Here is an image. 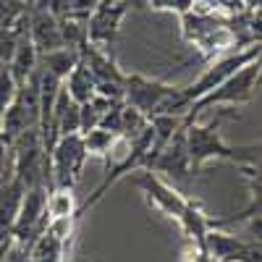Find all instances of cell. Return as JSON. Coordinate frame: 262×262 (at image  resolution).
Segmentation results:
<instances>
[{"label":"cell","instance_id":"5b68a950","mask_svg":"<svg viewBox=\"0 0 262 262\" xmlns=\"http://www.w3.org/2000/svg\"><path fill=\"white\" fill-rule=\"evenodd\" d=\"M86 149L81 142V134H66L58 137L55 144L50 147V173H53V186H69L74 189V184L81 179L84 173V163H86Z\"/></svg>","mask_w":262,"mask_h":262},{"label":"cell","instance_id":"ba28073f","mask_svg":"<svg viewBox=\"0 0 262 262\" xmlns=\"http://www.w3.org/2000/svg\"><path fill=\"white\" fill-rule=\"evenodd\" d=\"M200 249L217 262H231V259L259 262V242H244V238L226 233V231H217V228H210L205 233Z\"/></svg>","mask_w":262,"mask_h":262},{"label":"cell","instance_id":"ac0fdd59","mask_svg":"<svg viewBox=\"0 0 262 262\" xmlns=\"http://www.w3.org/2000/svg\"><path fill=\"white\" fill-rule=\"evenodd\" d=\"M147 3L155 8V11H170V13H189L194 8V0H147Z\"/></svg>","mask_w":262,"mask_h":262},{"label":"cell","instance_id":"cb8c5ba5","mask_svg":"<svg viewBox=\"0 0 262 262\" xmlns=\"http://www.w3.org/2000/svg\"><path fill=\"white\" fill-rule=\"evenodd\" d=\"M231 262H242V259H231Z\"/></svg>","mask_w":262,"mask_h":262},{"label":"cell","instance_id":"2e32d148","mask_svg":"<svg viewBox=\"0 0 262 262\" xmlns=\"http://www.w3.org/2000/svg\"><path fill=\"white\" fill-rule=\"evenodd\" d=\"M144 126H147V116H142L139 111H134L131 105H121V134L137 137Z\"/></svg>","mask_w":262,"mask_h":262},{"label":"cell","instance_id":"d6986e66","mask_svg":"<svg viewBox=\"0 0 262 262\" xmlns=\"http://www.w3.org/2000/svg\"><path fill=\"white\" fill-rule=\"evenodd\" d=\"M191 262H217V259H212L210 254H205L200 247H196V249H194V259H191Z\"/></svg>","mask_w":262,"mask_h":262},{"label":"cell","instance_id":"8fae6325","mask_svg":"<svg viewBox=\"0 0 262 262\" xmlns=\"http://www.w3.org/2000/svg\"><path fill=\"white\" fill-rule=\"evenodd\" d=\"M6 69L11 71V76L16 79L18 86L24 84L27 79L34 76V71L39 69V53L32 45L29 34H24V37L18 39V48H16V53H13V58H11V63L6 66Z\"/></svg>","mask_w":262,"mask_h":262},{"label":"cell","instance_id":"9c48e42d","mask_svg":"<svg viewBox=\"0 0 262 262\" xmlns=\"http://www.w3.org/2000/svg\"><path fill=\"white\" fill-rule=\"evenodd\" d=\"M147 170L152 173H165L173 179H186L191 173V163H189V149H186V137H184V126L173 134V139L160 147L155 155L149 158Z\"/></svg>","mask_w":262,"mask_h":262},{"label":"cell","instance_id":"44dd1931","mask_svg":"<svg viewBox=\"0 0 262 262\" xmlns=\"http://www.w3.org/2000/svg\"><path fill=\"white\" fill-rule=\"evenodd\" d=\"M242 3H244L252 13H254V11H259V0H242Z\"/></svg>","mask_w":262,"mask_h":262},{"label":"cell","instance_id":"3957f363","mask_svg":"<svg viewBox=\"0 0 262 262\" xmlns=\"http://www.w3.org/2000/svg\"><path fill=\"white\" fill-rule=\"evenodd\" d=\"M259 74H262V66L259 60L247 63L244 69H238L233 76H228L223 84H217L212 92L202 95L200 100H194L186 113H184V126L194 123L205 111H212V107H226V105H247L254 92H257V84H259Z\"/></svg>","mask_w":262,"mask_h":262},{"label":"cell","instance_id":"7c38bea8","mask_svg":"<svg viewBox=\"0 0 262 262\" xmlns=\"http://www.w3.org/2000/svg\"><path fill=\"white\" fill-rule=\"evenodd\" d=\"M79 66V50L74 48H55L48 53H39V69L53 74L55 79H66Z\"/></svg>","mask_w":262,"mask_h":262},{"label":"cell","instance_id":"7402d4cb","mask_svg":"<svg viewBox=\"0 0 262 262\" xmlns=\"http://www.w3.org/2000/svg\"><path fill=\"white\" fill-rule=\"evenodd\" d=\"M0 131H3V107H0Z\"/></svg>","mask_w":262,"mask_h":262},{"label":"cell","instance_id":"9a60e30c","mask_svg":"<svg viewBox=\"0 0 262 262\" xmlns=\"http://www.w3.org/2000/svg\"><path fill=\"white\" fill-rule=\"evenodd\" d=\"M113 137H116V134H111V131H105V128H100V126H97V128H90V131H84V134H81V142H84L86 155L102 158L105 152H107V147H111Z\"/></svg>","mask_w":262,"mask_h":262},{"label":"cell","instance_id":"d4e9b609","mask_svg":"<svg viewBox=\"0 0 262 262\" xmlns=\"http://www.w3.org/2000/svg\"><path fill=\"white\" fill-rule=\"evenodd\" d=\"M97 3H100V0H97ZM111 3H113V0H111Z\"/></svg>","mask_w":262,"mask_h":262},{"label":"cell","instance_id":"5bb4252c","mask_svg":"<svg viewBox=\"0 0 262 262\" xmlns=\"http://www.w3.org/2000/svg\"><path fill=\"white\" fill-rule=\"evenodd\" d=\"M76 196H74V189L69 186H50L48 189V207H45V215L48 221L53 217H69V215H76Z\"/></svg>","mask_w":262,"mask_h":262},{"label":"cell","instance_id":"ffe728a7","mask_svg":"<svg viewBox=\"0 0 262 262\" xmlns=\"http://www.w3.org/2000/svg\"><path fill=\"white\" fill-rule=\"evenodd\" d=\"M6 149H8V139H6L3 134H0V160L6 158Z\"/></svg>","mask_w":262,"mask_h":262},{"label":"cell","instance_id":"52a82bcc","mask_svg":"<svg viewBox=\"0 0 262 262\" xmlns=\"http://www.w3.org/2000/svg\"><path fill=\"white\" fill-rule=\"evenodd\" d=\"M126 11H128L126 0H113V3L111 0H100L92 8V13L86 16V42H92L95 48L107 50L123 24Z\"/></svg>","mask_w":262,"mask_h":262},{"label":"cell","instance_id":"277c9868","mask_svg":"<svg viewBox=\"0 0 262 262\" xmlns=\"http://www.w3.org/2000/svg\"><path fill=\"white\" fill-rule=\"evenodd\" d=\"M259 53H262L259 42H254V45H249L247 50H236L233 55H226V58H221V60H212L207 69L200 74V79L191 81L189 86H181V100L186 102V107H189L194 100H200L202 95L212 92L217 84H223V81H226L228 76H233L238 69H244L247 63L259 60Z\"/></svg>","mask_w":262,"mask_h":262},{"label":"cell","instance_id":"e0dca14e","mask_svg":"<svg viewBox=\"0 0 262 262\" xmlns=\"http://www.w3.org/2000/svg\"><path fill=\"white\" fill-rule=\"evenodd\" d=\"M16 95H18V84L11 76V71L3 69V71H0V107L6 111V107L16 100Z\"/></svg>","mask_w":262,"mask_h":262},{"label":"cell","instance_id":"4fadbf2b","mask_svg":"<svg viewBox=\"0 0 262 262\" xmlns=\"http://www.w3.org/2000/svg\"><path fill=\"white\" fill-rule=\"evenodd\" d=\"M63 90L76 105H84V102H90L95 97V79H92L90 69H86L81 60H79L76 69L63 79Z\"/></svg>","mask_w":262,"mask_h":262},{"label":"cell","instance_id":"30bf717a","mask_svg":"<svg viewBox=\"0 0 262 262\" xmlns=\"http://www.w3.org/2000/svg\"><path fill=\"white\" fill-rule=\"evenodd\" d=\"M29 39L37 48V53H48L55 48H63L60 39V27H58V16L53 11H42L29 21Z\"/></svg>","mask_w":262,"mask_h":262},{"label":"cell","instance_id":"6da1fadb","mask_svg":"<svg viewBox=\"0 0 262 262\" xmlns=\"http://www.w3.org/2000/svg\"><path fill=\"white\" fill-rule=\"evenodd\" d=\"M221 123H223V116L210 123H186L184 126L191 173L205 168L210 160H228L236 165H257L259 144H238V147L228 144L223 139Z\"/></svg>","mask_w":262,"mask_h":262},{"label":"cell","instance_id":"603a6c76","mask_svg":"<svg viewBox=\"0 0 262 262\" xmlns=\"http://www.w3.org/2000/svg\"><path fill=\"white\" fill-rule=\"evenodd\" d=\"M3 69H6V66H3V63H0V71H3Z\"/></svg>","mask_w":262,"mask_h":262},{"label":"cell","instance_id":"7a4b0ae2","mask_svg":"<svg viewBox=\"0 0 262 262\" xmlns=\"http://www.w3.org/2000/svg\"><path fill=\"white\" fill-rule=\"evenodd\" d=\"M123 105H131L142 116H160V113H186V102L181 100V86H170L142 74L123 76Z\"/></svg>","mask_w":262,"mask_h":262},{"label":"cell","instance_id":"8992f818","mask_svg":"<svg viewBox=\"0 0 262 262\" xmlns=\"http://www.w3.org/2000/svg\"><path fill=\"white\" fill-rule=\"evenodd\" d=\"M123 179H128V184H134L147 196V202L155 210H160L163 215L173 217V221H179V217H181V212H184L189 200H184L176 189L168 186L158 173H152L147 168H139V170H131L128 176H123Z\"/></svg>","mask_w":262,"mask_h":262}]
</instances>
